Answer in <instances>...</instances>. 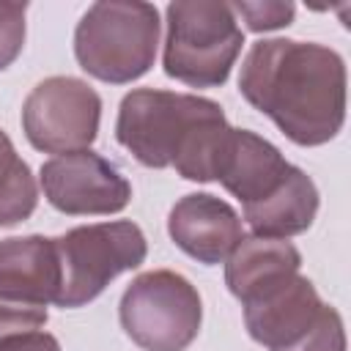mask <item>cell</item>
<instances>
[{
    "mask_svg": "<svg viewBox=\"0 0 351 351\" xmlns=\"http://www.w3.org/2000/svg\"><path fill=\"white\" fill-rule=\"evenodd\" d=\"M41 186L49 206L71 217L118 214L132 200V186L123 173L90 148L44 162Z\"/></svg>",
    "mask_w": 351,
    "mask_h": 351,
    "instance_id": "9c48e42d",
    "label": "cell"
},
{
    "mask_svg": "<svg viewBox=\"0 0 351 351\" xmlns=\"http://www.w3.org/2000/svg\"><path fill=\"white\" fill-rule=\"evenodd\" d=\"M241 304L250 337L269 351L293 348L318 324L326 307L315 285L299 271L271 280L269 285L250 293Z\"/></svg>",
    "mask_w": 351,
    "mask_h": 351,
    "instance_id": "30bf717a",
    "label": "cell"
},
{
    "mask_svg": "<svg viewBox=\"0 0 351 351\" xmlns=\"http://www.w3.org/2000/svg\"><path fill=\"white\" fill-rule=\"evenodd\" d=\"M165 16V74L192 88L222 85L244 47V33L230 3L176 0Z\"/></svg>",
    "mask_w": 351,
    "mask_h": 351,
    "instance_id": "3957f363",
    "label": "cell"
},
{
    "mask_svg": "<svg viewBox=\"0 0 351 351\" xmlns=\"http://www.w3.org/2000/svg\"><path fill=\"white\" fill-rule=\"evenodd\" d=\"M302 255L288 239H269V236H244L236 250L228 255L225 263V282L228 291L244 302L258 288L269 285L271 280L299 271Z\"/></svg>",
    "mask_w": 351,
    "mask_h": 351,
    "instance_id": "5bb4252c",
    "label": "cell"
},
{
    "mask_svg": "<svg viewBox=\"0 0 351 351\" xmlns=\"http://www.w3.org/2000/svg\"><path fill=\"white\" fill-rule=\"evenodd\" d=\"M27 3H0V71L8 69L25 47Z\"/></svg>",
    "mask_w": 351,
    "mask_h": 351,
    "instance_id": "e0dca14e",
    "label": "cell"
},
{
    "mask_svg": "<svg viewBox=\"0 0 351 351\" xmlns=\"http://www.w3.org/2000/svg\"><path fill=\"white\" fill-rule=\"evenodd\" d=\"M222 107L195 93L137 88L123 96L115 123L118 143L145 167H173L189 137L208 121L222 118Z\"/></svg>",
    "mask_w": 351,
    "mask_h": 351,
    "instance_id": "277c9868",
    "label": "cell"
},
{
    "mask_svg": "<svg viewBox=\"0 0 351 351\" xmlns=\"http://www.w3.org/2000/svg\"><path fill=\"white\" fill-rule=\"evenodd\" d=\"M291 170V162L269 140L247 129H230L217 181L241 200V206L258 203L266 197Z\"/></svg>",
    "mask_w": 351,
    "mask_h": 351,
    "instance_id": "7c38bea8",
    "label": "cell"
},
{
    "mask_svg": "<svg viewBox=\"0 0 351 351\" xmlns=\"http://www.w3.org/2000/svg\"><path fill=\"white\" fill-rule=\"evenodd\" d=\"M118 315L123 332L143 351H184L200 332L203 304L184 274L154 269L129 282Z\"/></svg>",
    "mask_w": 351,
    "mask_h": 351,
    "instance_id": "8992f818",
    "label": "cell"
},
{
    "mask_svg": "<svg viewBox=\"0 0 351 351\" xmlns=\"http://www.w3.org/2000/svg\"><path fill=\"white\" fill-rule=\"evenodd\" d=\"M60 263L55 239L14 236L0 241V340L47 324V304L58 299Z\"/></svg>",
    "mask_w": 351,
    "mask_h": 351,
    "instance_id": "52a82bcc",
    "label": "cell"
},
{
    "mask_svg": "<svg viewBox=\"0 0 351 351\" xmlns=\"http://www.w3.org/2000/svg\"><path fill=\"white\" fill-rule=\"evenodd\" d=\"M159 11L140 0H101L93 3L77 30V63L96 80L123 85L143 77L159 47Z\"/></svg>",
    "mask_w": 351,
    "mask_h": 351,
    "instance_id": "7a4b0ae2",
    "label": "cell"
},
{
    "mask_svg": "<svg viewBox=\"0 0 351 351\" xmlns=\"http://www.w3.org/2000/svg\"><path fill=\"white\" fill-rule=\"evenodd\" d=\"M101 99L77 77L41 80L22 107V129L36 151L71 154L88 148L99 134Z\"/></svg>",
    "mask_w": 351,
    "mask_h": 351,
    "instance_id": "ba28073f",
    "label": "cell"
},
{
    "mask_svg": "<svg viewBox=\"0 0 351 351\" xmlns=\"http://www.w3.org/2000/svg\"><path fill=\"white\" fill-rule=\"evenodd\" d=\"M0 351H60V343L49 332H25L0 340Z\"/></svg>",
    "mask_w": 351,
    "mask_h": 351,
    "instance_id": "d6986e66",
    "label": "cell"
},
{
    "mask_svg": "<svg viewBox=\"0 0 351 351\" xmlns=\"http://www.w3.org/2000/svg\"><path fill=\"white\" fill-rule=\"evenodd\" d=\"M38 203V186L11 137L0 129V228L25 222Z\"/></svg>",
    "mask_w": 351,
    "mask_h": 351,
    "instance_id": "9a60e30c",
    "label": "cell"
},
{
    "mask_svg": "<svg viewBox=\"0 0 351 351\" xmlns=\"http://www.w3.org/2000/svg\"><path fill=\"white\" fill-rule=\"evenodd\" d=\"M230 11L239 14L250 30H277L293 22L296 5L293 3H230Z\"/></svg>",
    "mask_w": 351,
    "mask_h": 351,
    "instance_id": "ac0fdd59",
    "label": "cell"
},
{
    "mask_svg": "<svg viewBox=\"0 0 351 351\" xmlns=\"http://www.w3.org/2000/svg\"><path fill=\"white\" fill-rule=\"evenodd\" d=\"M60 263L58 307H82L93 302L121 271L145 261L148 244L143 230L129 219L80 225L55 239Z\"/></svg>",
    "mask_w": 351,
    "mask_h": 351,
    "instance_id": "5b68a950",
    "label": "cell"
},
{
    "mask_svg": "<svg viewBox=\"0 0 351 351\" xmlns=\"http://www.w3.org/2000/svg\"><path fill=\"white\" fill-rule=\"evenodd\" d=\"M167 230L178 250L206 266L228 261V255L244 239L241 219L233 206L206 192L184 195L170 208Z\"/></svg>",
    "mask_w": 351,
    "mask_h": 351,
    "instance_id": "8fae6325",
    "label": "cell"
},
{
    "mask_svg": "<svg viewBox=\"0 0 351 351\" xmlns=\"http://www.w3.org/2000/svg\"><path fill=\"white\" fill-rule=\"evenodd\" d=\"M288 351H346V329L340 313L326 304L318 324Z\"/></svg>",
    "mask_w": 351,
    "mask_h": 351,
    "instance_id": "2e32d148",
    "label": "cell"
},
{
    "mask_svg": "<svg viewBox=\"0 0 351 351\" xmlns=\"http://www.w3.org/2000/svg\"><path fill=\"white\" fill-rule=\"evenodd\" d=\"M318 214V189L313 178L293 167L288 176L258 203L244 206V219L258 236L288 239L304 233Z\"/></svg>",
    "mask_w": 351,
    "mask_h": 351,
    "instance_id": "4fadbf2b",
    "label": "cell"
},
{
    "mask_svg": "<svg viewBox=\"0 0 351 351\" xmlns=\"http://www.w3.org/2000/svg\"><path fill=\"white\" fill-rule=\"evenodd\" d=\"M239 90L296 145H324L346 121V63L324 44L255 41L241 63Z\"/></svg>",
    "mask_w": 351,
    "mask_h": 351,
    "instance_id": "6da1fadb",
    "label": "cell"
}]
</instances>
